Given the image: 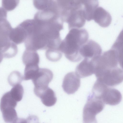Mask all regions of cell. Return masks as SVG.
I'll return each mask as SVG.
<instances>
[{"mask_svg": "<svg viewBox=\"0 0 123 123\" xmlns=\"http://www.w3.org/2000/svg\"><path fill=\"white\" fill-rule=\"evenodd\" d=\"M33 19L32 29L28 39L30 46L36 50L58 48L62 41L60 31L63 29V23L52 19Z\"/></svg>", "mask_w": 123, "mask_h": 123, "instance_id": "cell-1", "label": "cell"}, {"mask_svg": "<svg viewBox=\"0 0 123 123\" xmlns=\"http://www.w3.org/2000/svg\"><path fill=\"white\" fill-rule=\"evenodd\" d=\"M69 30L65 38L62 41L59 49L69 60L77 62L82 58L79 50L88 41L89 34L84 29L73 28Z\"/></svg>", "mask_w": 123, "mask_h": 123, "instance_id": "cell-2", "label": "cell"}, {"mask_svg": "<svg viewBox=\"0 0 123 123\" xmlns=\"http://www.w3.org/2000/svg\"><path fill=\"white\" fill-rule=\"evenodd\" d=\"M105 104L101 99L94 95L92 93L88 96L83 111L84 123H96V115L104 109Z\"/></svg>", "mask_w": 123, "mask_h": 123, "instance_id": "cell-3", "label": "cell"}, {"mask_svg": "<svg viewBox=\"0 0 123 123\" xmlns=\"http://www.w3.org/2000/svg\"><path fill=\"white\" fill-rule=\"evenodd\" d=\"M123 55L111 48L110 50L104 52L96 60L95 71L114 68L118 64L121 66Z\"/></svg>", "mask_w": 123, "mask_h": 123, "instance_id": "cell-4", "label": "cell"}, {"mask_svg": "<svg viewBox=\"0 0 123 123\" xmlns=\"http://www.w3.org/2000/svg\"><path fill=\"white\" fill-rule=\"evenodd\" d=\"M17 103L11 96L9 91L2 96L0 100V108L6 122L15 123L18 121V118L15 109Z\"/></svg>", "mask_w": 123, "mask_h": 123, "instance_id": "cell-5", "label": "cell"}, {"mask_svg": "<svg viewBox=\"0 0 123 123\" xmlns=\"http://www.w3.org/2000/svg\"><path fill=\"white\" fill-rule=\"evenodd\" d=\"M98 80L108 86H116L123 81L122 68L117 67L96 72L94 74Z\"/></svg>", "mask_w": 123, "mask_h": 123, "instance_id": "cell-6", "label": "cell"}, {"mask_svg": "<svg viewBox=\"0 0 123 123\" xmlns=\"http://www.w3.org/2000/svg\"><path fill=\"white\" fill-rule=\"evenodd\" d=\"M53 77L52 71L45 68H40L39 70L32 80L34 86V91L38 97L41 93L48 87L49 83Z\"/></svg>", "mask_w": 123, "mask_h": 123, "instance_id": "cell-7", "label": "cell"}, {"mask_svg": "<svg viewBox=\"0 0 123 123\" xmlns=\"http://www.w3.org/2000/svg\"><path fill=\"white\" fill-rule=\"evenodd\" d=\"M8 33L0 30V53L4 58H10L17 54L18 47L9 38Z\"/></svg>", "mask_w": 123, "mask_h": 123, "instance_id": "cell-8", "label": "cell"}, {"mask_svg": "<svg viewBox=\"0 0 123 123\" xmlns=\"http://www.w3.org/2000/svg\"><path fill=\"white\" fill-rule=\"evenodd\" d=\"M79 52L82 58L95 59L101 55L102 49L98 43L93 40H90L81 46Z\"/></svg>", "mask_w": 123, "mask_h": 123, "instance_id": "cell-9", "label": "cell"}, {"mask_svg": "<svg viewBox=\"0 0 123 123\" xmlns=\"http://www.w3.org/2000/svg\"><path fill=\"white\" fill-rule=\"evenodd\" d=\"M80 78L75 72H71L65 76L62 85L64 91L68 94L74 93L80 87Z\"/></svg>", "mask_w": 123, "mask_h": 123, "instance_id": "cell-10", "label": "cell"}, {"mask_svg": "<svg viewBox=\"0 0 123 123\" xmlns=\"http://www.w3.org/2000/svg\"><path fill=\"white\" fill-rule=\"evenodd\" d=\"M65 22L68 24L69 30L73 28H79L83 27L86 22L84 9L79 8L72 11Z\"/></svg>", "mask_w": 123, "mask_h": 123, "instance_id": "cell-11", "label": "cell"}, {"mask_svg": "<svg viewBox=\"0 0 123 123\" xmlns=\"http://www.w3.org/2000/svg\"><path fill=\"white\" fill-rule=\"evenodd\" d=\"M95 60L85 58L76 66L75 73L80 78H82L94 74Z\"/></svg>", "mask_w": 123, "mask_h": 123, "instance_id": "cell-12", "label": "cell"}, {"mask_svg": "<svg viewBox=\"0 0 123 123\" xmlns=\"http://www.w3.org/2000/svg\"><path fill=\"white\" fill-rule=\"evenodd\" d=\"M101 98L105 104L115 105L120 103L122 96L121 92L118 90L107 86L103 91Z\"/></svg>", "mask_w": 123, "mask_h": 123, "instance_id": "cell-13", "label": "cell"}, {"mask_svg": "<svg viewBox=\"0 0 123 123\" xmlns=\"http://www.w3.org/2000/svg\"><path fill=\"white\" fill-rule=\"evenodd\" d=\"M92 19L103 27H108L111 24L112 18L110 14L101 7H97L95 10Z\"/></svg>", "mask_w": 123, "mask_h": 123, "instance_id": "cell-14", "label": "cell"}, {"mask_svg": "<svg viewBox=\"0 0 123 123\" xmlns=\"http://www.w3.org/2000/svg\"><path fill=\"white\" fill-rule=\"evenodd\" d=\"M27 34L26 29L21 23L15 28L12 29L9 35V38L16 44L24 42Z\"/></svg>", "mask_w": 123, "mask_h": 123, "instance_id": "cell-15", "label": "cell"}, {"mask_svg": "<svg viewBox=\"0 0 123 123\" xmlns=\"http://www.w3.org/2000/svg\"><path fill=\"white\" fill-rule=\"evenodd\" d=\"M33 5L39 11H59L55 0H33Z\"/></svg>", "mask_w": 123, "mask_h": 123, "instance_id": "cell-16", "label": "cell"}, {"mask_svg": "<svg viewBox=\"0 0 123 123\" xmlns=\"http://www.w3.org/2000/svg\"><path fill=\"white\" fill-rule=\"evenodd\" d=\"M38 97L41 99L43 103L48 107L54 105L57 101L54 92L49 87L41 93Z\"/></svg>", "mask_w": 123, "mask_h": 123, "instance_id": "cell-17", "label": "cell"}, {"mask_svg": "<svg viewBox=\"0 0 123 123\" xmlns=\"http://www.w3.org/2000/svg\"><path fill=\"white\" fill-rule=\"evenodd\" d=\"M22 60L25 65H39L40 58L36 51L25 49L22 55Z\"/></svg>", "mask_w": 123, "mask_h": 123, "instance_id": "cell-18", "label": "cell"}, {"mask_svg": "<svg viewBox=\"0 0 123 123\" xmlns=\"http://www.w3.org/2000/svg\"><path fill=\"white\" fill-rule=\"evenodd\" d=\"M23 79L25 80H32L39 71L40 68L38 65H25Z\"/></svg>", "mask_w": 123, "mask_h": 123, "instance_id": "cell-19", "label": "cell"}, {"mask_svg": "<svg viewBox=\"0 0 123 123\" xmlns=\"http://www.w3.org/2000/svg\"><path fill=\"white\" fill-rule=\"evenodd\" d=\"M9 92L12 97L17 102L20 101L22 99L24 90L23 86L20 83L13 86Z\"/></svg>", "mask_w": 123, "mask_h": 123, "instance_id": "cell-20", "label": "cell"}, {"mask_svg": "<svg viewBox=\"0 0 123 123\" xmlns=\"http://www.w3.org/2000/svg\"><path fill=\"white\" fill-rule=\"evenodd\" d=\"M62 53L59 49H54L46 50L45 55L49 60L55 62L59 60L62 58Z\"/></svg>", "mask_w": 123, "mask_h": 123, "instance_id": "cell-21", "label": "cell"}, {"mask_svg": "<svg viewBox=\"0 0 123 123\" xmlns=\"http://www.w3.org/2000/svg\"><path fill=\"white\" fill-rule=\"evenodd\" d=\"M8 78L9 83L12 86L17 84L20 83L23 80V77L21 74L17 71H14L11 73Z\"/></svg>", "mask_w": 123, "mask_h": 123, "instance_id": "cell-22", "label": "cell"}, {"mask_svg": "<svg viewBox=\"0 0 123 123\" xmlns=\"http://www.w3.org/2000/svg\"><path fill=\"white\" fill-rule=\"evenodd\" d=\"M19 2V0H2V5L6 10L11 11L17 7Z\"/></svg>", "mask_w": 123, "mask_h": 123, "instance_id": "cell-23", "label": "cell"}, {"mask_svg": "<svg viewBox=\"0 0 123 123\" xmlns=\"http://www.w3.org/2000/svg\"><path fill=\"white\" fill-rule=\"evenodd\" d=\"M7 12L3 7H0V20L3 18H6Z\"/></svg>", "mask_w": 123, "mask_h": 123, "instance_id": "cell-24", "label": "cell"}]
</instances>
